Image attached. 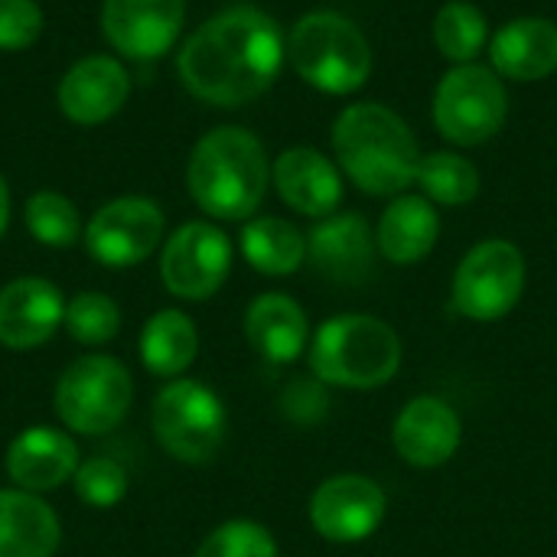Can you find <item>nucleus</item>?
I'll return each instance as SVG.
<instances>
[{"mask_svg": "<svg viewBox=\"0 0 557 557\" xmlns=\"http://www.w3.org/2000/svg\"><path fill=\"white\" fill-rule=\"evenodd\" d=\"M401 366L398 333L366 313L326 320L310 346V369L320 382L339 388H379Z\"/></svg>", "mask_w": 557, "mask_h": 557, "instance_id": "obj_4", "label": "nucleus"}, {"mask_svg": "<svg viewBox=\"0 0 557 557\" xmlns=\"http://www.w3.org/2000/svg\"><path fill=\"white\" fill-rule=\"evenodd\" d=\"M271 163L261 140L245 127H215L202 134L186 163L193 202L222 222L251 219L268 193Z\"/></svg>", "mask_w": 557, "mask_h": 557, "instance_id": "obj_2", "label": "nucleus"}, {"mask_svg": "<svg viewBox=\"0 0 557 557\" xmlns=\"http://www.w3.org/2000/svg\"><path fill=\"white\" fill-rule=\"evenodd\" d=\"M307 258L323 277L336 284L366 281L375 258V238L369 222L356 212L326 215L307 238Z\"/></svg>", "mask_w": 557, "mask_h": 557, "instance_id": "obj_18", "label": "nucleus"}, {"mask_svg": "<svg viewBox=\"0 0 557 557\" xmlns=\"http://www.w3.org/2000/svg\"><path fill=\"white\" fill-rule=\"evenodd\" d=\"M509 114L503 78L476 62L454 65L434 91V124L457 147H476L499 134Z\"/></svg>", "mask_w": 557, "mask_h": 557, "instance_id": "obj_8", "label": "nucleus"}, {"mask_svg": "<svg viewBox=\"0 0 557 557\" xmlns=\"http://www.w3.org/2000/svg\"><path fill=\"white\" fill-rule=\"evenodd\" d=\"M131 95V75L114 55H85L59 82V108L72 124L95 127L111 121Z\"/></svg>", "mask_w": 557, "mask_h": 557, "instance_id": "obj_15", "label": "nucleus"}, {"mask_svg": "<svg viewBox=\"0 0 557 557\" xmlns=\"http://www.w3.org/2000/svg\"><path fill=\"white\" fill-rule=\"evenodd\" d=\"M395 450L405 463L431 470L460 447V414L441 398H414L395 421Z\"/></svg>", "mask_w": 557, "mask_h": 557, "instance_id": "obj_19", "label": "nucleus"}, {"mask_svg": "<svg viewBox=\"0 0 557 557\" xmlns=\"http://www.w3.org/2000/svg\"><path fill=\"white\" fill-rule=\"evenodd\" d=\"M62 326L82 346H104L121 330V307L101 290H82L65 304Z\"/></svg>", "mask_w": 557, "mask_h": 557, "instance_id": "obj_29", "label": "nucleus"}, {"mask_svg": "<svg viewBox=\"0 0 557 557\" xmlns=\"http://www.w3.org/2000/svg\"><path fill=\"white\" fill-rule=\"evenodd\" d=\"M245 336L261 359L287 366L307 346V313L287 294H261L245 313Z\"/></svg>", "mask_w": 557, "mask_h": 557, "instance_id": "obj_22", "label": "nucleus"}, {"mask_svg": "<svg viewBox=\"0 0 557 557\" xmlns=\"http://www.w3.org/2000/svg\"><path fill=\"white\" fill-rule=\"evenodd\" d=\"M134 401V379L114 356L88 352L65 366L55 382V414L82 437L114 431Z\"/></svg>", "mask_w": 557, "mask_h": 557, "instance_id": "obj_6", "label": "nucleus"}, {"mask_svg": "<svg viewBox=\"0 0 557 557\" xmlns=\"http://www.w3.org/2000/svg\"><path fill=\"white\" fill-rule=\"evenodd\" d=\"M199 352L196 323L183 310H157L140 330V362L157 379H180Z\"/></svg>", "mask_w": 557, "mask_h": 557, "instance_id": "obj_24", "label": "nucleus"}, {"mask_svg": "<svg viewBox=\"0 0 557 557\" xmlns=\"http://www.w3.org/2000/svg\"><path fill=\"white\" fill-rule=\"evenodd\" d=\"M46 16L36 0H0V49L20 52L42 36Z\"/></svg>", "mask_w": 557, "mask_h": 557, "instance_id": "obj_32", "label": "nucleus"}, {"mask_svg": "<svg viewBox=\"0 0 557 557\" xmlns=\"http://www.w3.org/2000/svg\"><path fill=\"white\" fill-rule=\"evenodd\" d=\"M271 180L277 196L300 215L326 219L343 199V176L339 170L313 147H287L274 166Z\"/></svg>", "mask_w": 557, "mask_h": 557, "instance_id": "obj_17", "label": "nucleus"}, {"mask_svg": "<svg viewBox=\"0 0 557 557\" xmlns=\"http://www.w3.org/2000/svg\"><path fill=\"white\" fill-rule=\"evenodd\" d=\"M414 183L424 189V196L431 202H441V206H467L480 193V170L467 157H460V153L437 150V153L421 157V166H418V180Z\"/></svg>", "mask_w": 557, "mask_h": 557, "instance_id": "obj_27", "label": "nucleus"}, {"mask_svg": "<svg viewBox=\"0 0 557 557\" xmlns=\"http://www.w3.org/2000/svg\"><path fill=\"white\" fill-rule=\"evenodd\" d=\"M333 147L343 173L369 196H398L418 180V140L385 104H349L333 124Z\"/></svg>", "mask_w": 557, "mask_h": 557, "instance_id": "obj_3", "label": "nucleus"}, {"mask_svg": "<svg viewBox=\"0 0 557 557\" xmlns=\"http://www.w3.org/2000/svg\"><path fill=\"white\" fill-rule=\"evenodd\" d=\"M525 290V258L506 238L480 242L454 274V307L476 323L506 317Z\"/></svg>", "mask_w": 557, "mask_h": 557, "instance_id": "obj_9", "label": "nucleus"}, {"mask_svg": "<svg viewBox=\"0 0 557 557\" xmlns=\"http://www.w3.org/2000/svg\"><path fill=\"white\" fill-rule=\"evenodd\" d=\"M493 72L512 82H539L557 69V23L548 16H519L506 23L490 46Z\"/></svg>", "mask_w": 557, "mask_h": 557, "instance_id": "obj_20", "label": "nucleus"}, {"mask_svg": "<svg viewBox=\"0 0 557 557\" xmlns=\"http://www.w3.org/2000/svg\"><path fill=\"white\" fill-rule=\"evenodd\" d=\"M59 542L52 506L26 490H0V557H52Z\"/></svg>", "mask_w": 557, "mask_h": 557, "instance_id": "obj_21", "label": "nucleus"}, {"mask_svg": "<svg viewBox=\"0 0 557 557\" xmlns=\"http://www.w3.org/2000/svg\"><path fill=\"white\" fill-rule=\"evenodd\" d=\"M72 483L78 499L91 509H114L127 496V470L111 457L82 460Z\"/></svg>", "mask_w": 557, "mask_h": 557, "instance_id": "obj_30", "label": "nucleus"}, {"mask_svg": "<svg viewBox=\"0 0 557 557\" xmlns=\"http://www.w3.org/2000/svg\"><path fill=\"white\" fill-rule=\"evenodd\" d=\"M385 519V490L359 473L326 480L310 499V522L326 542H362Z\"/></svg>", "mask_w": 557, "mask_h": 557, "instance_id": "obj_13", "label": "nucleus"}, {"mask_svg": "<svg viewBox=\"0 0 557 557\" xmlns=\"http://www.w3.org/2000/svg\"><path fill=\"white\" fill-rule=\"evenodd\" d=\"M186 16V0H104L101 33L127 59L150 62L173 49Z\"/></svg>", "mask_w": 557, "mask_h": 557, "instance_id": "obj_12", "label": "nucleus"}, {"mask_svg": "<svg viewBox=\"0 0 557 557\" xmlns=\"http://www.w3.org/2000/svg\"><path fill=\"white\" fill-rule=\"evenodd\" d=\"M284 52L281 26L264 10L228 7L183 42L176 72L199 101L242 108L274 85Z\"/></svg>", "mask_w": 557, "mask_h": 557, "instance_id": "obj_1", "label": "nucleus"}, {"mask_svg": "<svg viewBox=\"0 0 557 557\" xmlns=\"http://www.w3.org/2000/svg\"><path fill=\"white\" fill-rule=\"evenodd\" d=\"M441 235V219L424 196H398L379 219L375 245L392 264H418L431 255Z\"/></svg>", "mask_w": 557, "mask_h": 557, "instance_id": "obj_23", "label": "nucleus"}, {"mask_svg": "<svg viewBox=\"0 0 557 557\" xmlns=\"http://www.w3.org/2000/svg\"><path fill=\"white\" fill-rule=\"evenodd\" d=\"M196 557H277V545L264 525L235 519L209 532Z\"/></svg>", "mask_w": 557, "mask_h": 557, "instance_id": "obj_31", "label": "nucleus"}, {"mask_svg": "<svg viewBox=\"0 0 557 557\" xmlns=\"http://www.w3.org/2000/svg\"><path fill=\"white\" fill-rule=\"evenodd\" d=\"M486 36H490L486 16L470 0H450L434 16V42L441 55L457 65L473 62L480 49L486 46Z\"/></svg>", "mask_w": 557, "mask_h": 557, "instance_id": "obj_26", "label": "nucleus"}, {"mask_svg": "<svg viewBox=\"0 0 557 557\" xmlns=\"http://www.w3.org/2000/svg\"><path fill=\"white\" fill-rule=\"evenodd\" d=\"M232 271V242L212 222L180 225L160 251L163 287L180 300H209Z\"/></svg>", "mask_w": 557, "mask_h": 557, "instance_id": "obj_11", "label": "nucleus"}, {"mask_svg": "<svg viewBox=\"0 0 557 557\" xmlns=\"http://www.w3.org/2000/svg\"><path fill=\"white\" fill-rule=\"evenodd\" d=\"M78 447L59 428H26L7 447V476L16 490L26 493H52L69 483L78 470Z\"/></svg>", "mask_w": 557, "mask_h": 557, "instance_id": "obj_16", "label": "nucleus"}, {"mask_svg": "<svg viewBox=\"0 0 557 557\" xmlns=\"http://www.w3.org/2000/svg\"><path fill=\"white\" fill-rule=\"evenodd\" d=\"M23 222H26L29 235L46 248H69L85 235L75 202L52 189H39L26 199Z\"/></svg>", "mask_w": 557, "mask_h": 557, "instance_id": "obj_28", "label": "nucleus"}, {"mask_svg": "<svg viewBox=\"0 0 557 557\" xmlns=\"http://www.w3.org/2000/svg\"><path fill=\"white\" fill-rule=\"evenodd\" d=\"M242 255L258 274L287 277L304 264L307 238L287 219L264 215V219H251L242 228Z\"/></svg>", "mask_w": 557, "mask_h": 557, "instance_id": "obj_25", "label": "nucleus"}, {"mask_svg": "<svg viewBox=\"0 0 557 557\" xmlns=\"http://www.w3.org/2000/svg\"><path fill=\"white\" fill-rule=\"evenodd\" d=\"M65 320V297L46 277H16L0 287V346L39 349Z\"/></svg>", "mask_w": 557, "mask_h": 557, "instance_id": "obj_14", "label": "nucleus"}, {"mask_svg": "<svg viewBox=\"0 0 557 557\" xmlns=\"http://www.w3.org/2000/svg\"><path fill=\"white\" fill-rule=\"evenodd\" d=\"M7 225H10V189H7V183L0 176V238L7 232Z\"/></svg>", "mask_w": 557, "mask_h": 557, "instance_id": "obj_33", "label": "nucleus"}, {"mask_svg": "<svg viewBox=\"0 0 557 557\" xmlns=\"http://www.w3.org/2000/svg\"><path fill=\"white\" fill-rule=\"evenodd\" d=\"M287 55L307 85L330 95L359 91L372 75L366 33L336 10H313L300 16L290 29Z\"/></svg>", "mask_w": 557, "mask_h": 557, "instance_id": "obj_5", "label": "nucleus"}, {"mask_svg": "<svg viewBox=\"0 0 557 557\" xmlns=\"http://www.w3.org/2000/svg\"><path fill=\"white\" fill-rule=\"evenodd\" d=\"M153 437L180 463H206L225 441V405L222 398L193 379H173L160 388L150 411Z\"/></svg>", "mask_w": 557, "mask_h": 557, "instance_id": "obj_7", "label": "nucleus"}, {"mask_svg": "<svg viewBox=\"0 0 557 557\" xmlns=\"http://www.w3.org/2000/svg\"><path fill=\"white\" fill-rule=\"evenodd\" d=\"M166 215L147 196H121L104 202L85 225V248L104 268L144 264L163 242Z\"/></svg>", "mask_w": 557, "mask_h": 557, "instance_id": "obj_10", "label": "nucleus"}]
</instances>
